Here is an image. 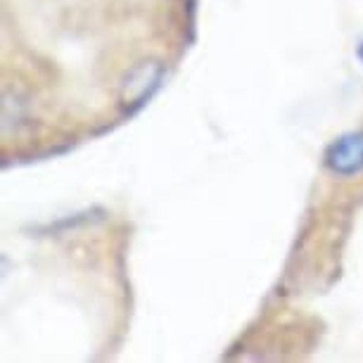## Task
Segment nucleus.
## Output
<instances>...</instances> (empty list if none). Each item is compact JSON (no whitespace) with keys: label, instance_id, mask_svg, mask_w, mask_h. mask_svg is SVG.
Returning <instances> with one entry per match:
<instances>
[{"label":"nucleus","instance_id":"obj_2","mask_svg":"<svg viewBox=\"0 0 363 363\" xmlns=\"http://www.w3.org/2000/svg\"><path fill=\"white\" fill-rule=\"evenodd\" d=\"M325 167L337 176H356L363 171V133H345L328 147Z\"/></svg>","mask_w":363,"mask_h":363},{"label":"nucleus","instance_id":"obj_3","mask_svg":"<svg viewBox=\"0 0 363 363\" xmlns=\"http://www.w3.org/2000/svg\"><path fill=\"white\" fill-rule=\"evenodd\" d=\"M359 57H361V62H363V40H361V45H359Z\"/></svg>","mask_w":363,"mask_h":363},{"label":"nucleus","instance_id":"obj_1","mask_svg":"<svg viewBox=\"0 0 363 363\" xmlns=\"http://www.w3.org/2000/svg\"><path fill=\"white\" fill-rule=\"evenodd\" d=\"M162 77H164V67L160 62H140L128 74L124 84H121V102L128 107V112L140 109L152 98L155 91L162 84Z\"/></svg>","mask_w":363,"mask_h":363}]
</instances>
